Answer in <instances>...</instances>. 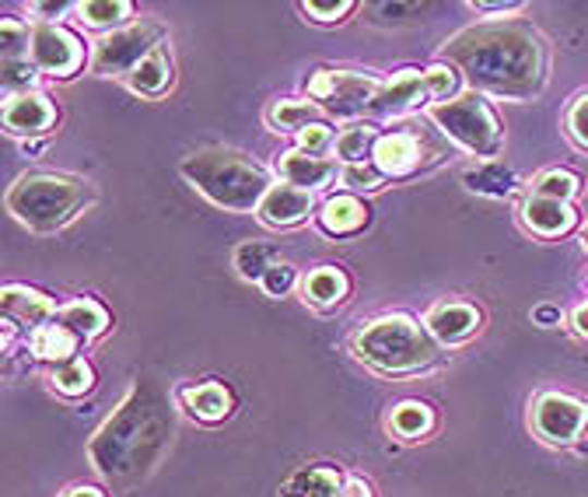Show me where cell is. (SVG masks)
I'll return each instance as SVG.
<instances>
[{"label": "cell", "instance_id": "cell-20", "mask_svg": "<svg viewBox=\"0 0 588 497\" xmlns=\"http://www.w3.org/2000/svg\"><path fill=\"white\" fill-rule=\"evenodd\" d=\"M526 221L529 228H536L540 235H561L571 225H575V210L561 201H547V196H536L526 207Z\"/></svg>", "mask_w": 588, "mask_h": 497}, {"label": "cell", "instance_id": "cell-7", "mask_svg": "<svg viewBox=\"0 0 588 497\" xmlns=\"http://www.w3.org/2000/svg\"><path fill=\"white\" fill-rule=\"evenodd\" d=\"M309 95L319 102V109H326L333 116H358L364 109H372L379 85L372 77L355 74V71H319L309 85Z\"/></svg>", "mask_w": 588, "mask_h": 497}, {"label": "cell", "instance_id": "cell-32", "mask_svg": "<svg viewBox=\"0 0 588 497\" xmlns=\"http://www.w3.org/2000/svg\"><path fill=\"white\" fill-rule=\"evenodd\" d=\"M53 383L67 396H81V392L92 389V372H88V364H84V361H67L57 368Z\"/></svg>", "mask_w": 588, "mask_h": 497}, {"label": "cell", "instance_id": "cell-17", "mask_svg": "<svg viewBox=\"0 0 588 497\" xmlns=\"http://www.w3.org/2000/svg\"><path fill=\"white\" fill-rule=\"evenodd\" d=\"M0 305H4L8 319H19L25 326H39V329L57 316L53 305H49L43 294L25 291V288H8L4 298H0Z\"/></svg>", "mask_w": 588, "mask_h": 497}, {"label": "cell", "instance_id": "cell-40", "mask_svg": "<svg viewBox=\"0 0 588 497\" xmlns=\"http://www.w3.org/2000/svg\"><path fill=\"white\" fill-rule=\"evenodd\" d=\"M36 81V71L28 68L25 60H14V63H4V88H22V85H32Z\"/></svg>", "mask_w": 588, "mask_h": 497}, {"label": "cell", "instance_id": "cell-16", "mask_svg": "<svg viewBox=\"0 0 588 497\" xmlns=\"http://www.w3.org/2000/svg\"><path fill=\"white\" fill-rule=\"evenodd\" d=\"M375 169L385 172V175H403V172H410L420 151H417V141L410 134H389V137H379L375 141Z\"/></svg>", "mask_w": 588, "mask_h": 497}, {"label": "cell", "instance_id": "cell-45", "mask_svg": "<svg viewBox=\"0 0 588 497\" xmlns=\"http://www.w3.org/2000/svg\"><path fill=\"white\" fill-rule=\"evenodd\" d=\"M67 497H103V494H98L95 487H77V490H71Z\"/></svg>", "mask_w": 588, "mask_h": 497}, {"label": "cell", "instance_id": "cell-37", "mask_svg": "<svg viewBox=\"0 0 588 497\" xmlns=\"http://www.w3.org/2000/svg\"><path fill=\"white\" fill-rule=\"evenodd\" d=\"M291 284H295V267H288V263H277V267H271L263 277V288L271 294H288Z\"/></svg>", "mask_w": 588, "mask_h": 497}, {"label": "cell", "instance_id": "cell-13", "mask_svg": "<svg viewBox=\"0 0 588 497\" xmlns=\"http://www.w3.org/2000/svg\"><path fill=\"white\" fill-rule=\"evenodd\" d=\"M49 123H53V109H49V102L39 95H19L11 98L4 109V126L11 134L32 137V134H43Z\"/></svg>", "mask_w": 588, "mask_h": 497}, {"label": "cell", "instance_id": "cell-18", "mask_svg": "<svg viewBox=\"0 0 588 497\" xmlns=\"http://www.w3.org/2000/svg\"><path fill=\"white\" fill-rule=\"evenodd\" d=\"M364 221H368V210L355 196H333L323 207V214H319V225H323V231H329V235H350V231L364 228Z\"/></svg>", "mask_w": 588, "mask_h": 497}, {"label": "cell", "instance_id": "cell-24", "mask_svg": "<svg viewBox=\"0 0 588 497\" xmlns=\"http://www.w3.org/2000/svg\"><path fill=\"white\" fill-rule=\"evenodd\" d=\"M463 182L473 193L504 196V193H512V186H515V172L504 161H487V165H480V169H469L463 175Z\"/></svg>", "mask_w": 588, "mask_h": 497}, {"label": "cell", "instance_id": "cell-27", "mask_svg": "<svg viewBox=\"0 0 588 497\" xmlns=\"http://www.w3.org/2000/svg\"><path fill=\"white\" fill-rule=\"evenodd\" d=\"M271 123L277 130H309L312 123H319V106L312 102H277L271 109Z\"/></svg>", "mask_w": 588, "mask_h": 497}, {"label": "cell", "instance_id": "cell-29", "mask_svg": "<svg viewBox=\"0 0 588 497\" xmlns=\"http://www.w3.org/2000/svg\"><path fill=\"white\" fill-rule=\"evenodd\" d=\"M266 259H271V248H266L263 242H245V245H239V253H235V270L249 280H263L266 270H271L266 267Z\"/></svg>", "mask_w": 588, "mask_h": 497}, {"label": "cell", "instance_id": "cell-8", "mask_svg": "<svg viewBox=\"0 0 588 497\" xmlns=\"http://www.w3.org/2000/svg\"><path fill=\"white\" fill-rule=\"evenodd\" d=\"M155 39L158 32L155 28H127V32H116V36L103 39L95 49V71L98 74H120V71H137L141 60L147 53H155Z\"/></svg>", "mask_w": 588, "mask_h": 497}, {"label": "cell", "instance_id": "cell-35", "mask_svg": "<svg viewBox=\"0 0 588 497\" xmlns=\"http://www.w3.org/2000/svg\"><path fill=\"white\" fill-rule=\"evenodd\" d=\"M379 169H372V165H347L344 169V182L350 190H375L379 186Z\"/></svg>", "mask_w": 588, "mask_h": 497}, {"label": "cell", "instance_id": "cell-28", "mask_svg": "<svg viewBox=\"0 0 588 497\" xmlns=\"http://www.w3.org/2000/svg\"><path fill=\"white\" fill-rule=\"evenodd\" d=\"M431 427V410L424 403H403L393 413V431L403 438H417Z\"/></svg>", "mask_w": 588, "mask_h": 497}, {"label": "cell", "instance_id": "cell-44", "mask_svg": "<svg viewBox=\"0 0 588 497\" xmlns=\"http://www.w3.org/2000/svg\"><path fill=\"white\" fill-rule=\"evenodd\" d=\"M557 308H536V323H557Z\"/></svg>", "mask_w": 588, "mask_h": 497}, {"label": "cell", "instance_id": "cell-41", "mask_svg": "<svg viewBox=\"0 0 588 497\" xmlns=\"http://www.w3.org/2000/svg\"><path fill=\"white\" fill-rule=\"evenodd\" d=\"M350 8H355L350 0H340V4H305V11L315 14L319 22H336V19H340V14H347Z\"/></svg>", "mask_w": 588, "mask_h": 497}, {"label": "cell", "instance_id": "cell-6", "mask_svg": "<svg viewBox=\"0 0 588 497\" xmlns=\"http://www.w3.org/2000/svg\"><path fill=\"white\" fill-rule=\"evenodd\" d=\"M434 123H439L445 134L463 144L466 151L473 155H497L501 147V126L494 120V112L487 109L483 98L477 95H459L452 102H439L431 109Z\"/></svg>", "mask_w": 588, "mask_h": 497}, {"label": "cell", "instance_id": "cell-43", "mask_svg": "<svg viewBox=\"0 0 588 497\" xmlns=\"http://www.w3.org/2000/svg\"><path fill=\"white\" fill-rule=\"evenodd\" d=\"M575 329L581 337H588V305H581L578 312H575Z\"/></svg>", "mask_w": 588, "mask_h": 497}, {"label": "cell", "instance_id": "cell-15", "mask_svg": "<svg viewBox=\"0 0 588 497\" xmlns=\"http://www.w3.org/2000/svg\"><path fill=\"white\" fill-rule=\"evenodd\" d=\"M424 92H428L424 74L403 71V74L393 77L385 88H379L375 102H372V112H379V116H396V112H403V109H410Z\"/></svg>", "mask_w": 588, "mask_h": 497}, {"label": "cell", "instance_id": "cell-26", "mask_svg": "<svg viewBox=\"0 0 588 497\" xmlns=\"http://www.w3.org/2000/svg\"><path fill=\"white\" fill-rule=\"evenodd\" d=\"M130 85L137 92H144V95H155V92H161L168 85V63L161 57V49H155V53H147L141 60V68L130 74Z\"/></svg>", "mask_w": 588, "mask_h": 497}, {"label": "cell", "instance_id": "cell-12", "mask_svg": "<svg viewBox=\"0 0 588 497\" xmlns=\"http://www.w3.org/2000/svg\"><path fill=\"white\" fill-rule=\"evenodd\" d=\"M280 175L288 179V186H298V190L312 193L319 186H326V182L336 175V165L326 161V158H319V155H305L298 147V151L280 158Z\"/></svg>", "mask_w": 588, "mask_h": 497}, {"label": "cell", "instance_id": "cell-25", "mask_svg": "<svg viewBox=\"0 0 588 497\" xmlns=\"http://www.w3.org/2000/svg\"><path fill=\"white\" fill-rule=\"evenodd\" d=\"M347 291V280L340 270H333V267H323V270H315L309 277V284H305V298H312L315 305H333V302H340Z\"/></svg>", "mask_w": 588, "mask_h": 497}, {"label": "cell", "instance_id": "cell-14", "mask_svg": "<svg viewBox=\"0 0 588 497\" xmlns=\"http://www.w3.org/2000/svg\"><path fill=\"white\" fill-rule=\"evenodd\" d=\"M480 316L469 305H459V302H452V305H439L428 316V329H431V337L434 340H442V343H459L466 340L469 334L477 329Z\"/></svg>", "mask_w": 588, "mask_h": 497}, {"label": "cell", "instance_id": "cell-22", "mask_svg": "<svg viewBox=\"0 0 588 497\" xmlns=\"http://www.w3.org/2000/svg\"><path fill=\"white\" fill-rule=\"evenodd\" d=\"M77 343H81V340L71 334V329H63L60 323L49 319L43 329H36V337H32V351H36L39 357H46V361L67 364V361H74Z\"/></svg>", "mask_w": 588, "mask_h": 497}, {"label": "cell", "instance_id": "cell-39", "mask_svg": "<svg viewBox=\"0 0 588 497\" xmlns=\"http://www.w3.org/2000/svg\"><path fill=\"white\" fill-rule=\"evenodd\" d=\"M424 85H428V95L442 98L456 88V74H452L448 68H431V71H424Z\"/></svg>", "mask_w": 588, "mask_h": 497}, {"label": "cell", "instance_id": "cell-19", "mask_svg": "<svg viewBox=\"0 0 588 497\" xmlns=\"http://www.w3.org/2000/svg\"><path fill=\"white\" fill-rule=\"evenodd\" d=\"M336 494H340V473L326 466L298 470L284 484V497H336Z\"/></svg>", "mask_w": 588, "mask_h": 497}, {"label": "cell", "instance_id": "cell-3", "mask_svg": "<svg viewBox=\"0 0 588 497\" xmlns=\"http://www.w3.org/2000/svg\"><path fill=\"white\" fill-rule=\"evenodd\" d=\"M182 175L207 196L211 204L225 210H252L263 204L271 193V179L256 161H249L239 151H225V147H211V151L190 155L182 161Z\"/></svg>", "mask_w": 588, "mask_h": 497}, {"label": "cell", "instance_id": "cell-42", "mask_svg": "<svg viewBox=\"0 0 588 497\" xmlns=\"http://www.w3.org/2000/svg\"><path fill=\"white\" fill-rule=\"evenodd\" d=\"M336 497H372V494H368L364 484H347V487H340V494H336Z\"/></svg>", "mask_w": 588, "mask_h": 497}, {"label": "cell", "instance_id": "cell-5", "mask_svg": "<svg viewBox=\"0 0 588 497\" xmlns=\"http://www.w3.org/2000/svg\"><path fill=\"white\" fill-rule=\"evenodd\" d=\"M355 351L379 372H417L434 361V340L413 319H379L358 337Z\"/></svg>", "mask_w": 588, "mask_h": 497}, {"label": "cell", "instance_id": "cell-21", "mask_svg": "<svg viewBox=\"0 0 588 497\" xmlns=\"http://www.w3.org/2000/svg\"><path fill=\"white\" fill-rule=\"evenodd\" d=\"M182 403H187V410L193 413V417L200 421H225L228 417V410H231V396L225 386H196V389H187L182 392Z\"/></svg>", "mask_w": 588, "mask_h": 497}, {"label": "cell", "instance_id": "cell-33", "mask_svg": "<svg viewBox=\"0 0 588 497\" xmlns=\"http://www.w3.org/2000/svg\"><path fill=\"white\" fill-rule=\"evenodd\" d=\"M28 46V28H22L14 19H4L0 22V57L4 63H14Z\"/></svg>", "mask_w": 588, "mask_h": 497}, {"label": "cell", "instance_id": "cell-9", "mask_svg": "<svg viewBox=\"0 0 588 497\" xmlns=\"http://www.w3.org/2000/svg\"><path fill=\"white\" fill-rule=\"evenodd\" d=\"M532 421H536V431H540L547 441L567 445V441H575L578 431L585 427L588 410L578 400H567V396H543V400L536 403Z\"/></svg>", "mask_w": 588, "mask_h": 497}, {"label": "cell", "instance_id": "cell-23", "mask_svg": "<svg viewBox=\"0 0 588 497\" xmlns=\"http://www.w3.org/2000/svg\"><path fill=\"white\" fill-rule=\"evenodd\" d=\"M53 323H60L63 329H71L77 340H88V337L103 334V329H106V312H103V305H95V302H74V305L60 308L53 316Z\"/></svg>", "mask_w": 588, "mask_h": 497}, {"label": "cell", "instance_id": "cell-1", "mask_svg": "<svg viewBox=\"0 0 588 497\" xmlns=\"http://www.w3.org/2000/svg\"><path fill=\"white\" fill-rule=\"evenodd\" d=\"M445 57L473 81L477 88L494 95L526 98L543 81V49L529 28L518 25H483L469 28L445 46Z\"/></svg>", "mask_w": 588, "mask_h": 497}, {"label": "cell", "instance_id": "cell-34", "mask_svg": "<svg viewBox=\"0 0 588 497\" xmlns=\"http://www.w3.org/2000/svg\"><path fill=\"white\" fill-rule=\"evenodd\" d=\"M575 193H578V179L571 172H550L536 186V196H547V201H561V204H567Z\"/></svg>", "mask_w": 588, "mask_h": 497}, {"label": "cell", "instance_id": "cell-46", "mask_svg": "<svg viewBox=\"0 0 588 497\" xmlns=\"http://www.w3.org/2000/svg\"><path fill=\"white\" fill-rule=\"evenodd\" d=\"M515 8H523V4H480V11H515Z\"/></svg>", "mask_w": 588, "mask_h": 497}, {"label": "cell", "instance_id": "cell-4", "mask_svg": "<svg viewBox=\"0 0 588 497\" xmlns=\"http://www.w3.org/2000/svg\"><path fill=\"white\" fill-rule=\"evenodd\" d=\"M88 186L63 175H28L19 179L8 193V207L22 225L36 231H53L74 218L81 204H88Z\"/></svg>", "mask_w": 588, "mask_h": 497}, {"label": "cell", "instance_id": "cell-10", "mask_svg": "<svg viewBox=\"0 0 588 497\" xmlns=\"http://www.w3.org/2000/svg\"><path fill=\"white\" fill-rule=\"evenodd\" d=\"M32 57H36V63L43 71L49 74H74L77 63H81V49L77 43L67 36L63 28L57 25H39L36 32H32Z\"/></svg>", "mask_w": 588, "mask_h": 497}, {"label": "cell", "instance_id": "cell-11", "mask_svg": "<svg viewBox=\"0 0 588 497\" xmlns=\"http://www.w3.org/2000/svg\"><path fill=\"white\" fill-rule=\"evenodd\" d=\"M309 210H312V193L298 190V186H274L263 196L260 218L274 228H288V225H298Z\"/></svg>", "mask_w": 588, "mask_h": 497}, {"label": "cell", "instance_id": "cell-2", "mask_svg": "<svg viewBox=\"0 0 588 497\" xmlns=\"http://www.w3.org/2000/svg\"><path fill=\"white\" fill-rule=\"evenodd\" d=\"M168 438H172L168 403L151 386H137L92 438L88 456L103 476L127 480L141 476L158 459Z\"/></svg>", "mask_w": 588, "mask_h": 497}, {"label": "cell", "instance_id": "cell-36", "mask_svg": "<svg viewBox=\"0 0 588 497\" xmlns=\"http://www.w3.org/2000/svg\"><path fill=\"white\" fill-rule=\"evenodd\" d=\"M301 151L305 155H323L329 147V126L326 123H312L309 130H301Z\"/></svg>", "mask_w": 588, "mask_h": 497}, {"label": "cell", "instance_id": "cell-31", "mask_svg": "<svg viewBox=\"0 0 588 497\" xmlns=\"http://www.w3.org/2000/svg\"><path fill=\"white\" fill-rule=\"evenodd\" d=\"M368 147L375 151V134L368 126H355V130H347L340 141H336V155H340L347 165H364Z\"/></svg>", "mask_w": 588, "mask_h": 497}, {"label": "cell", "instance_id": "cell-30", "mask_svg": "<svg viewBox=\"0 0 588 497\" xmlns=\"http://www.w3.org/2000/svg\"><path fill=\"white\" fill-rule=\"evenodd\" d=\"M127 14H130V4H123V0H92V4H81V19L95 28L120 25Z\"/></svg>", "mask_w": 588, "mask_h": 497}, {"label": "cell", "instance_id": "cell-38", "mask_svg": "<svg viewBox=\"0 0 588 497\" xmlns=\"http://www.w3.org/2000/svg\"><path fill=\"white\" fill-rule=\"evenodd\" d=\"M567 126H571V134H575V141H578L581 147H588V95L578 98L575 109H571Z\"/></svg>", "mask_w": 588, "mask_h": 497}]
</instances>
